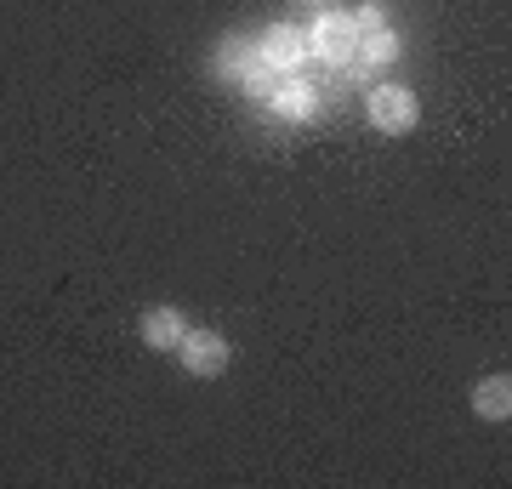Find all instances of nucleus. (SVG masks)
Returning a JSON list of instances; mask_svg holds the SVG:
<instances>
[{"label": "nucleus", "instance_id": "obj_6", "mask_svg": "<svg viewBox=\"0 0 512 489\" xmlns=\"http://www.w3.org/2000/svg\"><path fill=\"white\" fill-rule=\"evenodd\" d=\"M262 57H268V63H296V57H302V35H296V29H274L268 46H262Z\"/></svg>", "mask_w": 512, "mask_h": 489}, {"label": "nucleus", "instance_id": "obj_7", "mask_svg": "<svg viewBox=\"0 0 512 489\" xmlns=\"http://www.w3.org/2000/svg\"><path fill=\"white\" fill-rule=\"evenodd\" d=\"M279 109L291 114V120H302V114L313 109V97H308V86H302V80H291V86L279 91Z\"/></svg>", "mask_w": 512, "mask_h": 489}, {"label": "nucleus", "instance_id": "obj_1", "mask_svg": "<svg viewBox=\"0 0 512 489\" xmlns=\"http://www.w3.org/2000/svg\"><path fill=\"white\" fill-rule=\"evenodd\" d=\"M365 120L382 131V137H404V131L421 120L416 91H410V86H393V80H387V86H376V91L365 97Z\"/></svg>", "mask_w": 512, "mask_h": 489}, {"label": "nucleus", "instance_id": "obj_4", "mask_svg": "<svg viewBox=\"0 0 512 489\" xmlns=\"http://www.w3.org/2000/svg\"><path fill=\"white\" fill-rule=\"evenodd\" d=\"M137 330H143V342L154 347V353H177V342L188 336V319L177 308H148L143 319H137Z\"/></svg>", "mask_w": 512, "mask_h": 489}, {"label": "nucleus", "instance_id": "obj_5", "mask_svg": "<svg viewBox=\"0 0 512 489\" xmlns=\"http://www.w3.org/2000/svg\"><path fill=\"white\" fill-rule=\"evenodd\" d=\"M473 410L484 421H507L512 416V376L507 370H495V376H484L473 387Z\"/></svg>", "mask_w": 512, "mask_h": 489}, {"label": "nucleus", "instance_id": "obj_8", "mask_svg": "<svg viewBox=\"0 0 512 489\" xmlns=\"http://www.w3.org/2000/svg\"><path fill=\"white\" fill-rule=\"evenodd\" d=\"M393 52H399V46H393V35H387V29H382V35H376V40L365 46V57H370V63H387Z\"/></svg>", "mask_w": 512, "mask_h": 489}, {"label": "nucleus", "instance_id": "obj_3", "mask_svg": "<svg viewBox=\"0 0 512 489\" xmlns=\"http://www.w3.org/2000/svg\"><path fill=\"white\" fill-rule=\"evenodd\" d=\"M353 35H359V18H342V12H330V18H319V29H313V52L330 57V63H348L353 52Z\"/></svg>", "mask_w": 512, "mask_h": 489}, {"label": "nucleus", "instance_id": "obj_2", "mask_svg": "<svg viewBox=\"0 0 512 489\" xmlns=\"http://www.w3.org/2000/svg\"><path fill=\"white\" fill-rule=\"evenodd\" d=\"M177 359H183L188 376L211 381L234 364V347H228V336H217V330H188L183 342H177Z\"/></svg>", "mask_w": 512, "mask_h": 489}]
</instances>
